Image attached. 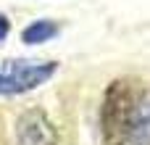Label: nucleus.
<instances>
[{
    "instance_id": "3",
    "label": "nucleus",
    "mask_w": 150,
    "mask_h": 145,
    "mask_svg": "<svg viewBox=\"0 0 150 145\" xmlns=\"http://www.w3.org/2000/svg\"><path fill=\"white\" fill-rule=\"evenodd\" d=\"M16 145H58L55 124L50 122V116L42 108L32 106V108L18 114V119H16Z\"/></svg>"
},
{
    "instance_id": "1",
    "label": "nucleus",
    "mask_w": 150,
    "mask_h": 145,
    "mask_svg": "<svg viewBox=\"0 0 150 145\" xmlns=\"http://www.w3.org/2000/svg\"><path fill=\"white\" fill-rule=\"evenodd\" d=\"M137 87L132 79H113L100 103V140L103 145H127L129 124L137 103Z\"/></svg>"
},
{
    "instance_id": "5",
    "label": "nucleus",
    "mask_w": 150,
    "mask_h": 145,
    "mask_svg": "<svg viewBox=\"0 0 150 145\" xmlns=\"http://www.w3.org/2000/svg\"><path fill=\"white\" fill-rule=\"evenodd\" d=\"M58 34H61V24L58 21H53V18H37V21H32L29 26L21 29V42L24 45H42V42H50Z\"/></svg>"
},
{
    "instance_id": "4",
    "label": "nucleus",
    "mask_w": 150,
    "mask_h": 145,
    "mask_svg": "<svg viewBox=\"0 0 150 145\" xmlns=\"http://www.w3.org/2000/svg\"><path fill=\"white\" fill-rule=\"evenodd\" d=\"M127 145H150V90L137 95Z\"/></svg>"
},
{
    "instance_id": "6",
    "label": "nucleus",
    "mask_w": 150,
    "mask_h": 145,
    "mask_svg": "<svg viewBox=\"0 0 150 145\" xmlns=\"http://www.w3.org/2000/svg\"><path fill=\"white\" fill-rule=\"evenodd\" d=\"M8 32H11V18L5 13H0V42L8 37Z\"/></svg>"
},
{
    "instance_id": "2",
    "label": "nucleus",
    "mask_w": 150,
    "mask_h": 145,
    "mask_svg": "<svg viewBox=\"0 0 150 145\" xmlns=\"http://www.w3.org/2000/svg\"><path fill=\"white\" fill-rule=\"evenodd\" d=\"M58 71V61H29V58H11L0 66V95L16 98L26 95L45 82H50Z\"/></svg>"
}]
</instances>
